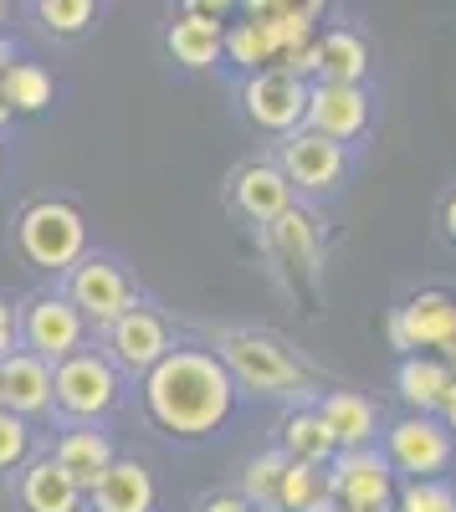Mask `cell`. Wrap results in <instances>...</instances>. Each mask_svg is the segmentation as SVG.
Here are the masks:
<instances>
[{
    "instance_id": "1",
    "label": "cell",
    "mask_w": 456,
    "mask_h": 512,
    "mask_svg": "<svg viewBox=\"0 0 456 512\" xmlns=\"http://www.w3.org/2000/svg\"><path fill=\"white\" fill-rule=\"evenodd\" d=\"M144 410L159 431L200 441L236 410V379L211 349H170L144 374Z\"/></svg>"
},
{
    "instance_id": "2",
    "label": "cell",
    "mask_w": 456,
    "mask_h": 512,
    "mask_svg": "<svg viewBox=\"0 0 456 512\" xmlns=\"http://www.w3.org/2000/svg\"><path fill=\"white\" fill-rule=\"evenodd\" d=\"M16 246L36 272H72L88 251L82 210L67 200H31L16 221Z\"/></svg>"
},
{
    "instance_id": "3",
    "label": "cell",
    "mask_w": 456,
    "mask_h": 512,
    "mask_svg": "<svg viewBox=\"0 0 456 512\" xmlns=\"http://www.w3.org/2000/svg\"><path fill=\"white\" fill-rule=\"evenodd\" d=\"M390 349L400 359L431 354V359H456V292L446 287H421L390 313L385 323Z\"/></svg>"
},
{
    "instance_id": "4",
    "label": "cell",
    "mask_w": 456,
    "mask_h": 512,
    "mask_svg": "<svg viewBox=\"0 0 456 512\" xmlns=\"http://www.w3.org/2000/svg\"><path fill=\"white\" fill-rule=\"evenodd\" d=\"M216 359L236 379V390H252V395H298L303 390L298 359L287 354L277 338H267V333H246V328L221 333Z\"/></svg>"
},
{
    "instance_id": "5",
    "label": "cell",
    "mask_w": 456,
    "mask_h": 512,
    "mask_svg": "<svg viewBox=\"0 0 456 512\" xmlns=\"http://www.w3.org/2000/svg\"><path fill=\"white\" fill-rule=\"evenodd\" d=\"M380 436H385V461L395 466V477H405V482H446L451 461H456V441L436 415H400Z\"/></svg>"
},
{
    "instance_id": "6",
    "label": "cell",
    "mask_w": 456,
    "mask_h": 512,
    "mask_svg": "<svg viewBox=\"0 0 456 512\" xmlns=\"http://www.w3.org/2000/svg\"><path fill=\"white\" fill-rule=\"evenodd\" d=\"M328 492H334L339 512H395L400 477L385 461L380 446L369 451H339L328 461Z\"/></svg>"
},
{
    "instance_id": "7",
    "label": "cell",
    "mask_w": 456,
    "mask_h": 512,
    "mask_svg": "<svg viewBox=\"0 0 456 512\" xmlns=\"http://www.w3.org/2000/svg\"><path fill=\"white\" fill-rule=\"evenodd\" d=\"M21 318V344L26 354L47 359L52 369L72 354H82V338H88V323H82V313L67 303L62 292H36L31 303L16 313Z\"/></svg>"
},
{
    "instance_id": "8",
    "label": "cell",
    "mask_w": 456,
    "mask_h": 512,
    "mask_svg": "<svg viewBox=\"0 0 456 512\" xmlns=\"http://www.w3.org/2000/svg\"><path fill=\"white\" fill-rule=\"evenodd\" d=\"M52 400L72 420H98L118 405V369L103 354L82 349V354H72L52 369Z\"/></svg>"
},
{
    "instance_id": "9",
    "label": "cell",
    "mask_w": 456,
    "mask_h": 512,
    "mask_svg": "<svg viewBox=\"0 0 456 512\" xmlns=\"http://www.w3.org/2000/svg\"><path fill=\"white\" fill-rule=\"evenodd\" d=\"M272 164L282 169V180L293 190L328 195V190H339L344 175H349V149L334 144V139H323V134H313V128H298V134L277 139V159Z\"/></svg>"
},
{
    "instance_id": "10",
    "label": "cell",
    "mask_w": 456,
    "mask_h": 512,
    "mask_svg": "<svg viewBox=\"0 0 456 512\" xmlns=\"http://www.w3.org/2000/svg\"><path fill=\"white\" fill-rule=\"evenodd\" d=\"M241 108L262 134L287 139V134H298L303 118H308V82L282 72V67L257 72V77H246V88H241Z\"/></svg>"
},
{
    "instance_id": "11",
    "label": "cell",
    "mask_w": 456,
    "mask_h": 512,
    "mask_svg": "<svg viewBox=\"0 0 456 512\" xmlns=\"http://www.w3.org/2000/svg\"><path fill=\"white\" fill-rule=\"evenodd\" d=\"M62 297L82 313V323H98V328H108L113 318H123L134 308L129 277H123L108 256H82V262L67 272V292Z\"/></svg>"
},
{
    "instance_id": "12",
    "label": "cell",
    "mask_w": 456,
    "mask_h": 512,
    "mask_svg": "<svg viewBox=\"0 0 456 512\" xmlns=\"http://www.w3.org/2000/svg\"><path fill=\"white\" fill-rule=\"evenodd\" d=\"M369 118H375V98L369 88H349V82H313L308 88V118L303 128L334 139V144H359L369 134Z\"/></svg>"
},
{
    "instance_id": "13",
    "label": "cell",
    "mask_w": 456,
    "mask_h": 512,
    "mask_svg": "<svg viewBox=\"0 0 456 512\" xmlns=\"http://www.w3.org/2000/svg\"><path fill=\"white\" fill-rule=\"evenodd\" d=\"M170 349H175V344H170V328H164V318L149 313V308H129L123 318L108 323V354H103V359H108L113 369L149 374Z\"/></svg>"
},
{
    "instance_id": "14",
    "label": "cell",
    "mask_w": 456,
    "mask_h": 512,
    "mask_svg": "<svg viewBox=\"0 0 456 512\" xmlns=\"http://www.w3.org/2000/svg\"><path fill=\"white\" fill-rule=\"evenodd\" d=\"M231 200L246 221H257V226H272L277 216H287L293 210V185L282 180V169L257 159V164H246L236 169V180H231Z\"/></svg>"
},
{
    "instance_id": "15",
    "label": "cell",
    "mask_w": 456,
    "mask_h": 512,
    "mask_svg": "<svg viewBox=\"0 0 456 512\" xmlns=\"http://www.w3.org/2000/svg\"><path fill=\"white\" fill-rule=\"evenodd\" d=\"M318 415L328 425V436L339 441V451H369L380 441V405L359 390H328L318 400Z\"/></svg>"
},
{
    "instance_id": "16",
    "label": "cell",
    "mask_w": 456,
    "mask_h": 512,
    "mask_svg": "<svg viewBox=\"0 0 456 512\" xmlns=\"http://www.w3.org/2000/svg\"><path fill=\"white\" fill-rule=\"evenodd\" d=\"M52 405V364L16 349L11 359H0V410L11 415H41Z\"/></svg>"
},
{
    "instance_id": "17",
    "label": "cell",
    "mask_w": 456,
    "mask_h": 512,
    "mask_svg": "<svg viewBox=\"0 0 456 512\" xmlns=\"http://www.w3.org/2000/svg\"><path fill=\"white\" fill-rule=\"evenodd\" d=\"M318 82H349V88H364L369 67H375V52H369V36L354 26H328L318 31Z\"/></svg>"
},
{
    "instance_id": "18",
    "label": "cell",
    "mask_w": 456,
    "mask_h": 512,
    "mask_svg": "<svg viewBox=\"0 0 456 512\" xmlns=\"http://www.w3.org/2000/svg\"><path fill=\"white\" fill-rule=\"evenodd\" d=\"M98 512H154V477L149 466L134 456H113V466L103 472V482L88 492Z\"/></svg>"
},
{
    "instance_id": "19",
    "label": "cell",
    "mask_w": 456,
    "mask_h": 512,
    "mask_svg": "<svg viewBox=\"0 0 456 512\" xmlns=\"http://www.w3.org/2000/svg\"><path fill=\"white\" fill-rule=\"evenodd\" d=\"M395 390L410 405V415H436L451 395V369H446V359L410 354V359L395 364Z\"/></svg>"
},
{
    "instance_id": "20",
    "label": "cell",
    "mask_w": 456,
    "mask_h": 512,
    "mask_svg": "<svg viewBox=\"0 0 456 512\" xmlns=\"http://www.w3.org/2000/svg\"><path fill=\"white\" fill-rule=\"evenodd\" d=\"M277 436H282V456L287 461H308V466H328L339 456V441L328 436V425L318 415V405H298V410H287L282 425H277Z\"/></svg>"
},
{
    "instance_id": "21",
    "label": "cell",
    "mask_w": 456,
    "mask_h": 512,
    "mask_svg": "<svg viewBox=\"0 0 456 512\" xmlns=\"http://www.w3.org/2000/svg\"><path fill=\"white\" fill-rule=\"evenodd\" d=\"M21 507L26 512H77L82 507V487L62 472V466L52 456H41L31 461L26 472H21Z\"/></svg>"
},
{
    "instance_id": "22",
    "label": "cell",
    "mask_w": 456,
    "mask_h": 512,
    "mask_svg": "<svg viewBox=\"0 0 456 512\" xmlns=\"http://www.w3.org/2000/svg\"><path fill=\"white\" fill-rule=\"evenodd\" d=\"M52 461L82 487V497H88V492L103 482V472L113 466V441H108L103 431H67V436L57 441V456H52Z\"/></svg>"
},
{
    "instance_id": "23",
    "label": "cell",
    "mask_w": 456,
    "mask_h": 512,
    "mask_svg": "<svg viewBox=\"0 0 456 512\" xmlns=\"http://www.w3.org/2000/svg\"><path fill=\"white\" fill-rule=\"evenodd\" d=\"M272 512H339L334 492H328V466H308V461H287L282 487Z\"/></svg>"
},
{
    "instance_id": "24",
    "label": "cell",
    "mask_w": 456,
    "mask_h": 512,
    "mask_svg": "<svg viewBox=\"0 0 456 512\" xmlns=\"http://www.w3.org/2000/svg\"><path fill=\"white\" fill-rule=\"evenodd\" d=\"M221 36H226V26H216V21L180 16V21L170 26V36H164V47H170V57H175L185 72H205V67L221 62Z\"/></svg>"
},
{
    "instance_id": "25",
    "label": "cell",
    "mask_w": 456,
    "mask_h": 512,
    "mask_svg": "<svg viewBox=\"0 0 456 512\" xmlns=\"http://www.w3.org/2000/svg\"><path fill=\"white\" fill-rule=\"evenodd\" d=\"M221 62L241 67L246 77L282 67V57H277V47H272L267 26H257V21H231V26H226V36H221Z\"/></svg>"
},
{
    "instance_id": "26",
    "label": "cell",
    "mask_w": 456,
    "mask_h": 512,
    "mask_svg": "<svg viewBox=\"0 0 456 512\" xmlns=\"http://www.w3.org/2000/svg\"><path fill=\"white\" fill-rule=\"evenodd\" d=\"M0 103L11 113H41L52 103V72L36 62H11L0 72Z\"/></svg>"
},
{
    "instance_id": "27",
    "label": "cell",
    "mask_w": 456,
    "mask_h": 512,
    "mask_svg": "<svg viewBox=\"0 0 456 512\" xmlns=\"http://www.w3.org/2000/svg\"><path fill=\"white\" fill-rule=\"evenodd\" d=\"M282 472H287V456H282V446H272V451L252 456V461H246V472H241V497L252 502L257 512H272L277 487H282Z\"/></svg>"
},
{
    "instance_id": "28",
    "label": "cell",
    "mask_w": 456,
    "mask_h": 512,
    "mask_svg": "<svg viewBox=\"0 0 456 512\" xmlns=\"http://www.w3.org/2000/svg\"><path fill=\"white\" fill-rule=\"evenodd\" d=\"M272 246L287 256V262H313L318 256V221L308 216V210H287V216H277L267 226Z\"/></svg>"
},
{
    "instance_id": "29",
    "label": "cell",
    "mask_w": 456,
    "mask_h": 512,
    "mask_svg": "<svg viewBox=\"0 0 456 512\" xmlns=\"http://www.w3.org/2000/svg\"><path fill=\"white\" fill-rule=\"evenodd\" d=\"M395 512H456V487L451 482H400Z\"/></svg>"
},
{
    "instance_id": "30",
    "label": "cell",
    "mask_w": 456,
    "mask_h": 512,
    "mask_svg": "<svg viewBox=\"0 0 456 512\" xmlns=\"http://www.w3.org/2000/svg\"><path fill=\"white\" fill-rule=\"evenodd\" d=\"M36 16H41V26H47V31L72 36V31H82V26H93L98 11H93V0H41Z\"/></svg>"
},
{
    "instance_id": "31",
    "label": "cell",
    "mask_w": 456,
    "mask_h": 512,
    "mask_svg": "<svg viewBox=\"0 0 456 512\" xmlns=\"http://www.w3.org/2000/svg\"><path fill=\"white\" fill-rule=\"evenodd\" d=\"M26 456H31V431H26V420L11 415V410H0V472L21 466Z\"/></svg>"
},
{
    "instance_id": "32",
    "label": "cell",
    "mask_w": 456,
    "mask_h": 512,
    "mask_svg": "<svg viewBox=\"0 0 456 512\" xmlns=\"http://www.w3.org/2000/svg\"><path fill=\"white\" fill-rule=\"evenodd\" d=\"M16 338H21V318H16V308L0 297V359H11L16 354Z\"/></svg>"
},
{
    "instance_id": "33",
    "label": "cell",
    "mask_w": 456,
    "mask_h": 512,
    "mask_svg": "<svg viewBox=\"0 0 456 512\" xmlns=\"http://www.w3.org/2000/svg\"><path fill=\"white\" fill-rule=\"evenodd\" d=\"M200 512H257L252 502H246L241 492H216V497H205Z\"/></svg>"
},
{
    "instance_id": "34",
    "label": "cell",
    "mask_w": 456,
    "mask_h": 512,
    "mask_svg": "<svg viewBox=\"0 0 456 512\" xmlns=\"http://www.w3.org/2000/svg\"><path fill=\"white\" fill-rule=\"evenodd\" d=\"M185 16H195V21H216V26H226L221 16H226V6H221V0H216V6H211V0H190V6H185Z\"/></svg>"
},
{
    "instance_id": "35",
    "label": "cell",
    "mask_w": 456,
    "mask_h": 512,
    "mask_svg": "<svg viewBox=\"0 0 456 512\" xmlns=\"http://www.w3.org/2000/svg\"><path fill=\"white\" fill-rule=\"evenodd\" d=\"M441 236H446V241L456 246V190H451V195L441 200Z\"/></svg>"
},
{
    "instance_id": "36",
    "label": "cell",
    "mask_w": 456,
    "mask_h": 512,
    "mask_svg": "<svg viewBox=\"0 0 456 512\" xmlns=\"http://www.w3.org/2000/svg\"><path fill=\"white\" fill-rule=\"evenodd\" d=\"M436 420L446 425V431H451V441H456V384H451V395H446V405L436 410Z\"/></svg>"
},
{
    "instance_id": "37",
    "label": "cell",
    "mask_w": 456,
    "mask_h": 512,
    "mask_svg": "<svg viewBox=\"0 0 456 512\" xmlns=\"http://www.w3.org/2000/svg\"><path fill=\"white\" fill-rule=\"evenodd\" d=\"M11 62H16V57H11V47H6V41H0V72H6Z\"/></svg>"
},
{
    "instance_id": "38",
    "label": "cell",
    "mask_w": 456,
    "mask_h": 512,
    "mask_svg": "<svg viewBox=\"0 0 456 512\" xmlns=\"http://www.w3.org/2000/svg\"><path fill=\"white\" fill-rule=\"evenodd\" d=\"M0 123H11V108L6 103H0Z\"/></svg>"
},
{
    "instance_id": "39",
    "label": "cell",
    "mask_w": 456,
    "mask_h": 512,
    "mask_svg": "<svg viewBox=\"0 0 456 512\" xmlns=\"http://www.w3.org/2000/svg\"><path fill=\"white\" fill-rule=\"evenodd\" d=\"M0 26H6V6H0Z\"/></svg>"
},
{
    "instance_id": "40",
    "label": "cell",
    "mask_w": 456,
    "mask_h": 512,
    "mask_svg": "<svg viewBox=\"0 0 456 512\" xmlns=\"http://www.w3.org/2000/svg\"><path fill=\"white\" fill-rule=\"evenodd\" d=\"M0 169H6V149H0Z\"/></svg>"
}]
</instances>
